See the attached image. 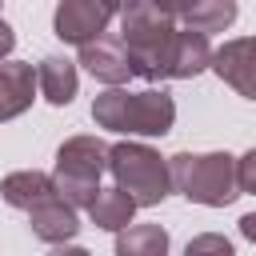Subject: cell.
Returning a JSON list of instances; mask_svg holds the SVG:
<instances>
[{
	"label": "cell",
	"mask_w": 256,
	"mask_h": 256,
	"mask_svg": "<svg viewBox=\"0 0 256 256\" xmlns=\"http://www.w3.org/2000/svg\"><path fill=\"white\" fill-rule=\"evenodd\" d=\"M92 120L96 128L108 132H124V136H164L176 120V100L160 88L148 92H124L120 84H112L108 92H100L92 100Z\"/></svg>",
	"instance_id": "6da1fadb"
},
{
	"label": "cell",
	"mask_w": 256,
	"mask_h": 256,
	"mask_svg": "<svg viewBox=\"0 0 256 256\" xmlns=\"http://www.w3.org/2000/svg\"><path fill=\"white\" fill-rule=\"evenodd\" d=\"M168 176H172V192L204 208H224L240 196L236 156L228 152H176L168 160Z\"/></svg>",
	"instance_id": "7a4b0ae2"
},
{
	"label": "cell",
	"mask_w": 256,
	"mask_h": 256,
	"mask_svg": "<svg viewBox=\"0 0 256 256\" xmlns=\"http://www.w3.org/2000/svg\"><path fill=\"white\" fill-rule=\"evenodd\" d=\"M172 32H176L172 16L160 12L152 0H136L132 8L120 12V40L128 48L132 76L160 80V64H164V52H168Z\"/></svg>",
	"instance_id": "3957f363"
},
{
	"label": "cell",
	"mask_w": 256,
	"mask_h": 256,
	"mask_svg": "<svg viewBox=\"0 0 256 256\" xmlns=\"http://www.w3.org/2000/svg\"><path fill=\"white\" fill-rule=\"evenodd\" d=\"M108 172L116 180V188H124L136 208H152L172 192V176H168V160L136 140H120L108 148Z\"/></svg>",
	"instance_id": "277c9868"
},
{
	"label": "cell",
	"mask_w": 256,
	"mask_h": 256,
	"mask_svg": "<svg viewBox=\"0 0 256 256\" xmlns=\"http://www.w3.org/2000/svg\"><path fill=\"white\" fill-rule=\"evenodd\" d=\"M108 172V144L96 140V136H68L60 148H56V192L76 204V208H88L100 192V176Z\"/></svg>",
	"instance_id": "5b68a950"
},
{
	"label": "cell",
	"mask_w": 256,
	"mask_h": 256,
	"mask_svg": "<svg viewBox=\"0 0 256 256\" xmlns=\"http://www.w3.org/2000/svg\"><path fill=\"white\" fill-rule=\"evenodd\" d=\"M112 16L116 12L108 0H60L52 12V32L64 44H84V40L100 36Z\"/></svg>",
	"instance_id": "8992f818"
},
{
	"label": "cell",
	"mask_w": 256,
	"mask_h": 256,
	"mask_svg": "<svg viewBox=\"0 0 256 256\" xmlns=\"http://www.w3.org/2000/svg\"><path fill=\"white\" fill-rule=\"evenodd\" d=\"M208 68H212L228 88H236L244 100H256V36L224 40V44L212 52Z\"/></svg>",
	"instance_id": "52a82bcc"
},
{
	"label": "cell",
	"mask_w": 256,
	"mask_h": 256,
	"mask_svg": "<svg viewBox=\"0 0 256 256\" xmlns=\"http://www.w3.org/2000/svg\"><path fill=\"white\" fill-rule=\"evenodd\" d=\"M212 60V48H208V32H196V28H176L172 40H168V52H164V64H160V80H192L208 68Z\"/></svg>",
	"instance_id": "ba28073f"
},
{
	"label": "cell",
	"mask_w": 256,
	"mask_h": 256,
	"mask_svg": "<svg viewBox=\"0 0 256 256\" xmlns=\"http://www.w3.org/2000/svg\"><path fill=\"white\" fill-rule=\"evenodd\" d=\"M76 48H80V64H84L96 80H104V84H124V80L132 76V60H128V48H124L120 36L100 32V36L76 44Z\"/></svg>",
	"instance_id": "9c48e42d"
},
{
	"label": "cell",
	"mask_w": 256,
	"mask_h": 256,
	"mask_svg": "<svg viewBox=\"0 0 256 256\" xmlns=\"http://www.w3.org/2000/svg\"><path fill=\"white\" fill-rule=\"evenodd\" d=\"M28 228H32L44 244H68V240H76V232H80L76 204H68L60 192H52V196H44V200H36V204L28 208Z\"/></svg>",
	"instance_id": "30bf717a"
},
{
	"label": "cell",
	"mask_w": 256,
	"mask_h": 256,
	"mask_svg": "<svg viewBox=\"0 0 256 256\" xmlns=\"http://www.w3.org/2000/svg\"><path fill=\"white\" fill-rule=\"evenodd\" d=\"M36 72L24 60H0V120H16L32 108Z\"/></svg>",
	"instance_id": "8fae6325"
},
{
	"label": "cell",
	"mask_w": 256,
	"mask_h": 256,
	"mask_svg": "<svg viewBox=\"0 0 256 256\" xmlns=\"http://www.w3.org/2000/svg\"><path fill=\"white\" fill-rule=\"evenodd\" d=\"M36 88H40V96H44L48 104H56V108L72 104V96H76V88H80L76 64L64 60V56H44L40 68H36Z\"/></svg>",
	"instance_id": "7c38bea8"
},
{
	"label": "cell",
	"mask_w": 256,
	"mask_h": 256,
	"mask_svg": "<svg viewBox=\"0 0 256 256\" xmlns=\"http://www.w3.org/2000/svg\"><path fill=\"white\" fill-rule=\"evenodd\" d=\"M52 192H56V180H52L48 172H36V168L8 172V176L0 180V196H4V204L20 208V212H28L36 200H44V196H52Z\"/></svg>",
	"instance_id": "4fadbf2b"
},
{
	"label": "cell",
	"mask_w": 256,
	"mask_h": 256,
	"mask_svg": "<svg viewBox=\"0 0 256 256\" xmlns=\"http://www.w3.org/2000/svg\"><path fill=\"white\" fill-rule=\"evenodd\" d=\"M88 216H92L96 228H104V232H120V228L132 224V216H136V200H132L124 188H100L96 200L88 204Z\"/></svg>",
	"instance_id": "5bb4252c"
},
{
	"label": "cell",
	"mask_w": 256,
	"mask_h": 256,
	"mask_svg": "<svg viewBox=\"0 0 256 256\" xmlns=\"http://www.w3.org/2000/svg\"><path fill=\"white\" fill-rule=\"evenodd\" d=\"M116 252L120 256H164L168 252V232L160 224H132L116 232Z\"/></svg>",
	"instance_id": "9a60e30c"
},
{
	"label": "cell",
	"mask_w": 256,
	"mask_h": 256,
	"mask_svg": "<svg viewBox=\"0 0 256 256\" xmlns=\"http://www.w3.org/2000/svg\"><path fill=\"white\" fill-rule=\"evenodd\" d=\"M236 16H240L236 0H192L184 12V24L196 32H224L236 24Z\"/></svg>",
	"instance_id": "2e32d148"
},
{
	"label": "cell",
	"mask_w": 256,
	"mask_h": 256,
	"mask_svg": "<svg viewBox=\"0 0 256 256\" xmlns=\"http://www.w3.org/2000/svg\"><path fill=\"white\" fill-rule=\"evenodd\" d=\"M236 188L256 196V148H248V152L236 160Z\"/></svg>",
	"instance_id": "e0dca14e"
},
{
	"label": "cell",
	"mask_w": 256,
	"mask_h": 256,
	"mask_svg": "<svg viewBox=\"0 0 256 256\" xmlns=\"http://www.w3.org/2000/svg\"><path fill=\"white\" fill-rule=\"evenodd\" d=\"M200 252H220V256H228V252H232V240H224V236H196V240H188V256H200Z\"/></svg>",
	"instance_id": "ac0fdd59"
},
{
	"label": "cell",
	"mask_w": 256,
	"mask_h": 256,
	"mask_svg": "<svg viewBox=\"0 0 256 256\" xmlns=\"http://www.w3.org/2000/svg\"><path fill=\"white\" fill-rule=\"evenodd\" d=\"M12 48H16V32H12V24H4V20H0V60H8V56H12Z\"/></svg>",
	"instance_id": "d6986e66"
},
{
	"label": "cell",
	"mask_w": 256,
	"mask_h": 256,
	"mask_svg": "<svg viewBox=\"0 0 256 256\" xmlns=\"http://www.w3.org/2000/svg\"><path fill=\"white\" fill-rule=\"evenodd\" d=\"M152 4H156V8H160V12H168V16H184V12H188V4H192V0H152Z\"/></svg>",
	"instance_id": "ffe728a7"
},
{
	"label": "cell",
	"mask_w": 256,
	"mask_h": 256,
	"mask_svg": "<svg viewBox=\"0 0 256 256\" xmlns=\"http://www.w3.org/2000/svg\"><path fill=\"white\" fill-rule=\"evenodd\" d=\"M240 232H244V240H252V244H256V212L240 216Z\"/></svg>",
	"instance_id": "44dd1931"
},
{
	"label": "cell",
	"mask_w": 256,
	"mask_h": 256,
	"mask_svg": "<svg viewBox=\"0 0 256 256\" xmlns=\"http://www.w3.org/2000/svg\"><path fill=\"white\" fill-rule=\"evenodd\" d=\"M108 4H112V12H124V8H132L136 0H108Z\"/></svg>",
	"instance_id": "7402d4cb"
}]
</instances>
